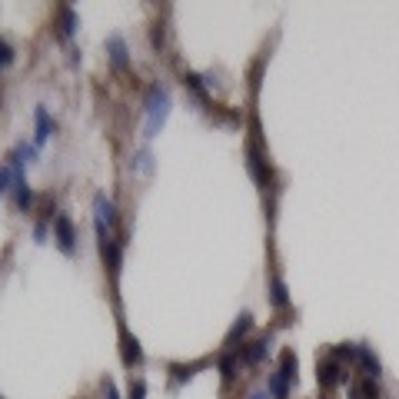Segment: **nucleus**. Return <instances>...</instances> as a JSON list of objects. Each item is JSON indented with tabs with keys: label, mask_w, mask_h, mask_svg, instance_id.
Instances as JSON below:
<instances>
[{
	"label": "nucleus",
	"mask_w": 399,
	"mask_h": 399,
	"mask_svg": "<svg viewBox=\"0 0 399 399\" xmlns=\"http://www.w3.org/2000/svg\"><path fill=\"white\" fill-rule=\"evenodd\" d=\"M167 117H170V90L163 84H153L147 94V137H153Z\"/></svg>",
	"instance_id": "f257e3e1"
},
{
	"label": "nucleus",
	"mask_w": 399,
	"mask_h": 399,
	"mask_svg": "<svg viewBox=\"0 0 399 399\" xmlns=\"http://www.w3.org/2000/svg\"><path fill=\"white\" fill-rule=\"evenodd\" d=\"M54 233H57V243H60V249H64V253H70V249H74V243H77L74 220H70L67 213H60L54 220Z\"/></svg>",
	"instance_id": "f03ea898"
},
{
	"label": "nucleus",
	"mask_w": 399,
	"mask_h": 399,
	"mask_svg": "<svg viewBox=\"0 0 399 399\" xmlns=\"http://www.w3.org/2000/svg\"><path fill=\"white\" fill-rule=\"evenodd\" d=\"M316 379H320V386L333 389L339 379H343V366H339V359L336 356H326L320 366H316Z\"/></svg>",
	"instance_id": "7ed1b4c3"
},
{
	"label": "nucleus",
	"mask_w": 399,
	"mask_h": 399,
	"mask_svg": "<svg viewBox=\"0 0 399 399\" xmlns=\"http://www.w3.org/2000/svg\"><path fill=\"white\" fill-rule=\"evenodd\" d=\"M94 210H97V227H117V210H113V203H110L103 193L94 196Z\"/></svg>",
	"instance_id": "20e7f679"
},
{
	"label": "nucleus",
	"mask_w": 399,
	"mask_h": 399,
	"mask_svg": "<svg viewBox=\"0 0 399 399\" xmlns=\"http://www.w3.org/2000/svg\"><path fill=\"white\" fill-rule=\"evenodd\" d=\"M33 123H37V133H33V140H37V143H43V140H47V137H50V133L57 130V123L47 117V110H43V107L33 110Z\"/></svg>",
	"instance_id": "39448f33"
},
{
	"label": "nucleus",
	"mask_w": 399,
	"mask_h": 399,
	"mask_svg": "<svg viewBox=\"0 0 399 399\" xmlns=\"http://www.w3.org/2000/svg\"><path fill=\"white\" fill-rule=\"evenodd\" d=\"M266 349H270V336H259L257 343H249L240 349V356H243V363H259V359L266 356Z\"/></svg>",
	"instance_id": "423d86ee"
},
{
	"label": "nucleus",
	"mask_w": 399,
	"mask_h": 399,
	"mask_svg": "<svg viewBox=\"0 0 399 399\" xmlns=\"http://www.w3.org/2000/svg\"><path fill=\"white\" fill-rule=\"evenodd\" d=\"M107 50H110V60H113V64L127 67V43H123V37H120V33L107 37Z\"/></svg>",
	"instance_id": "0eeeda50"
},
{
	"label": "nucleus",
	"mask_w": 399,
	"mask_h": 399,
	"mask_svg": "<svg viewBox=\"0 0 399 399\" xmlns=\"http://www.w3.org/2000/svg\"><path fill=\"white\" fill-rule=\"evenodd\" d=\"M123 359H127V366H133V363H140V359H143L140 343H137V339H133L127 330H123Z\"/></svg>",
	"instance_id": "6e6552de"
},
{
	"label": "nucleus",
	"mask_w": 399,
	"mask_h": 399,
	"mask_svg": "<svg viewBox=\"0 0 399 399\" xmlns=\"http://www.w3.org/2000/svg\"><path fill=\"white\" fill-rule=\"evenodd\" d=\"M356 359L363 363V369H366L373 379L379 376V359L373 356V349H369V346H356Z\"/></svg>",
	"instance_id": "1a4fd4ad"
},
{
	"label": "nucleus",
	"mask_w": 399,
	"mask_h": 399,
	"mask_svg": "<svg viewBox=\"0 0 399 399\" xmlns=\"http://www.w3.org/2000/svg\"><path fill=\"white\" fill-rule=\"evenodd\" d=\"M249 326H253V316H249V313H240V316H237V323H233V330L227 333V349H233L237 336H243V333L249 330Z\"/></svg>",
	"instance_id": "9d476101"
},
{
	"label": "nucleus",
	"mask_w": 399,
	"mask_h": 399,
	"mask_svg": "<svg viewBox=\"0 0 399 399\" xmlns=\"http://www.w3.org/2000/svg\"><path fill=\"white\" fill-rule=\"evenodd\" d=\"M273 393V399H286V393H290V379L283 376V369H276L270 376V386H266Z\"/></svg>",
	"instance_id": "9b49d317"
},
{
	"label": "nucleus",
	"mask_w": 399,
	"mask_h": 399,
	"mask_svg": "<svg viewBox=\"0 0 399 399\" xmlns=\"http://www.w3.org/2000/svg\"><path fill=\"white\" fill-rule=\"evenodd\" d=\"M353 399H379V389H376V379L366 376L363 383L353 386Z\"/></svg>",
	"instance_id": "f8f14e48"
},
{
	"label": "nucleus",
	"mask_w": 399,
	"mask_h": 399,
	"mask_svg": "<svg viewBox=\"0 0 399 399\" xmlns=\"http://www.w3.org/2000/svg\"><path fill=\"white\" fill-rule=\"evenodd\" d=\"M77 27H80V17H77L70 7H60V33H64V37H70Z\"/></svg>",
	"instance_id": "ddd939ff"
},
{
	"label": "nucleus",
	"mask_w": 399,
	"mask_h": 399,
	"mask_svg": "<svg viewBox=\"0 0 399 399\" xmlns=\"http://www.w3.org/2000/svg\"><path fill=\"white\" fill-rule=\"evenodd\" d=\"M220 373H223V379H237V353L233 349L220 356Z\"/></svg>",
	"instance_id": "4468645a"
},
{
	"label": "nucleus",
	"mask_w": 399,
	"mask_h": 399,
	"mask_svg": "<svg viewBox=\"0 0 399 399\" xmlns=\"http://www.w3.org/2000/svg\"><path fill=\"white\" fill-rule=\"evenodd\" d=\"M13 200H17V206H21V210H30L33 193H30V186H27V180H21V184L13 186Z\"/></svg>",
	"instance_id": "2eb2a0df"
},
{
	"label": "nucleus",
	"mask_w": 399,
	"mask_h": 399,
	"mask_svg": "<svg viewBox=\"0 0 399 399\" xmlns=\"http://www.w3.org/2000/svg\"><path fill=\"white\" fill-rule=\"evenodd\" d=\"M270 300H273V306H286V303H290V296H286V286H283L276 276L270 280Z\"/></svg>",
	"instance_id": "dca6fc26"
},
{
	"label": "nucleus",
	"mask_w": 399,
	"mask_h": 399,
	"mask_svg": "<svg viewBox=\"0 0 399 399\" xmlns=\"http://www.w3.org/2000/svg\"><path fill=\"white\" fill-rule=\"evenodd\" d=\"M283 376L286 379H296V356H293V349H283Z\"/></svg>",
	"instance_id": "f3484780"
},
{
	"label": "nucleus",
	"mask_w": 399,
	"mask_h": 399,
	"mask_svg": "<svg viewBox=\"0 0 399 399\" xmlns=\"http://www.w3.org/2000/svg\"><path fill=\"white\" fill-rule=\"evenodd\" d=\"M196 366H203V363H193V366H180V363H173V383H184V379H190L193 376V369Z\"/></svg>",
	"instance_id": "a211bd4d"
},
{
	"label": "nucleus",
	"mask_w": 399,
	"mask_h": 399,
	"mask_svg": "<svg viewBox=\"0 0 399 399\" xmlns=\"http://www.w3.org/2000/svg\"><path fill=\"white\" fill-rule=\"evenodd\" d=\"M153 157H150V150H140V153H137V163H133V167H140V170H150V167H153Z\"/></svg>",
	"instance_id": "6ab92c4d"
},
{
	"label": "nucleus",
	"mask_w": 399,
	"mask_h": 399,
	"mask_svg": "<svg viewBox=\"0 0 399 399\" xmlns=\"http://www.w3.org/2000/svg\"><path fill=\"white\" fill-rule=\"evenodd\" d=\"M143 396H147V383H143V379H137V383L130 386V399H143Z\"/></svg>",
	"instance_id": "aec40b11"
},
{
	"label": "nucleus",
	"mask_w": 399,
	"mask_h": 399,
	"mask_svg": "<svg viewBox=\"0 0 399 399\" xmlns=\"http://www.w3.org/2000/svg\"><path fill=\"white\" fill-rule=\"evenodd\" d=\"M0 60H4V64H11V60H13V47H11V40L0 43Z\"/></svg>",
	"instance_id": "412c9836"
},
{
	"label": "nucleus",
	"mask_w": 399,
	"mask_h": 399,
	"mask_svg": "<svg viewBox=\"0 0 399 399\" xmlns=\"http://www.w3.org/2000/svg\"><path fill=\"white\" fill-rule=\"evenodd\" d=\"M150 40H153V47H163V27H160V23L153 27V37H150Z\"/></svg>",
	"instance_id": "4be33fe9"
},
{
	"label": "nucleus",
	"mask_w": 399,
	"mask_h": 399,
	"mask_svg": "<svg viewBox=\"0 0 399 399\" xmlns=\"http://www.w3.org/2000/svg\"><path fill=\"white\" fill-rule=\"evenodd\" d=\"M247 399H273V393H270V389H253Z\"/></svg>",
	"instance_id": "5701e85b"
},
{
	"label": "nucleus",
	"mask_w": 399,
	"mask_h": 399,
	"mask_svg": "<svg viewBox=\"0 0 399 399\" xmlns=\"http://www.w3.org/2000/svg\"><path fill=\"white\" fill-rule=\"evenodd\" d=\"M33 237H37V240L47 237V223H37V227H33Z\"/></svg>",
	"instance_id": "b1692460"
},
{
	"label": "nucleus",
	"mask_w": 399,
	"mask_h": 399,
	"mask_svg": "<svg viewBox=\"0 0 399 399\" xmlns=\"http://www.w3.org/2000/svg\"><path fill=\"white\" fill-rule=\"evenodd\" d=\"M103 393H107V399H117V386L113 383H103Z\"/></svg>",
	"instance_id": "393cba45"
}]
</instances>
